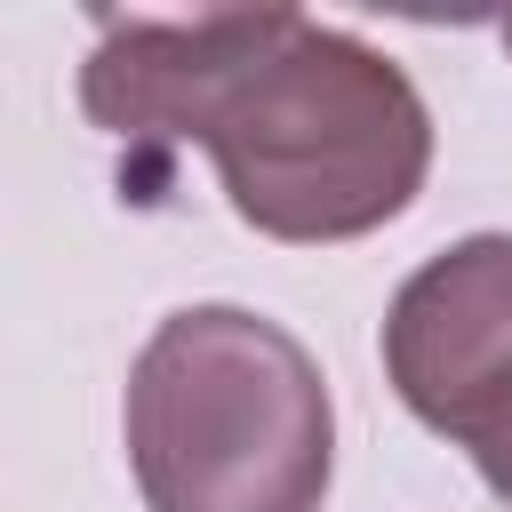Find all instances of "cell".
<instances>
[{
    "instance_id": "obj_5",
    "label": "cell",
    "mask_w": 512,
    "mask_h": 512,
    "mask_svg": "<svg viewBox=\"0 0 512 512\" xmlns=\"http://www.w3.org/2000/svg\"><path fill=\"white\" fill-rule=\"evenodd\" d=\"M504 48H512V16H504Z\"/></svg>"
},
{
    "instance_id": "obj_2",
    "label": "cell",
    "mask_w": 512,
    "mask_h": 512,
    "mask_svg": "<svg viewBox=\"0 0 512 512\" xmlns=\"http://www.w3.org/2000/svg\"><path fill=\"white\" fill-rule=\"evenodd\" d=\"M144 512H320L336 400L320 360L248 304L168 312L128 368Z\"/></svg>"
},
{
    "instance_id": "obj_3",
    "label": "cell",
    "mask_w": 512,
    "mask_h": 512,
    "mask_svg": "<svg viewBox=\"0 0 512 512\" xmlns=\"http://www.w3.org/2000/svg\"><path fill=\"white\" fill-rule=\"evenodd\" d=\"M384 376L416 424L464 448L512 384V232H472L400 280L384 312Z\"/></svg>"
},
{
    "instance_id": "obj_1",
    "label": "cell",
    "mask_w": 512,
    "mask_h": 512,
    "mask_svg": "<svg viewBox=\"0 0 512 512\" xmlns=\"http://www.w3.org/2000/svg\"><path fill=\"white\" fill-rule=\"evenodd\" d=\"M80 112L104 136L208 144L232 216L296 248L392 224L432 168L416 80L304 8L96 16Z\"/></svg>"
},
{
    "instance_id": "obj_4",
    "label": "cell",
    "mask_w": 512,
    "mask_h": 512,
    "mask_svg": "<svg viewBox=\"0 0 512 512\" xmlns=\"http://www.w3.org/2000/svg\"><path fill=\"white\" fill-rule=\"evenodd\" d=\"M464 448H472V464H480V480L512 504V384H504V400L464 432Z\"/></svg>"
}]
</instances>
